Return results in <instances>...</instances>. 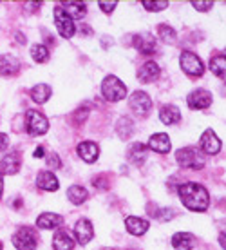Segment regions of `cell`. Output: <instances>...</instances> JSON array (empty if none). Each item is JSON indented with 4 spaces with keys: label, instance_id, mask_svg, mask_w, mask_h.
<instances>
[{
    "label": "cell",
    "instance_id": "obj_1",
    "mask_svg": "<svg viewBox=\"0 0 226 250\" xmlns=\"http://www.w3.org/2000/svg\"><path fill=\"white\" fill-rule=\"evenodd\" d=\"M179 198H181L183 205L187 207L188 210H194V212H205L210 205V196H208L207 188L199 185V183L194 182H187L181 183L179 188Z\"/></svg>",
    "mask_w": 226,
    "mask_h": 250
},
{
    "label": "cell",
    "instance_id": "obj_2",
    "mask_svg": "<svg viewBox=\"0 0 226 250\" xmlns=\"http://www.w3.org/2000/svg\"><path fill=\"white\" fill-rule=\"evenodd\" d=\"M177 163L185 169H203L205 167V156L195 147H183L176 152Z\"/></svg>",
    "mask_w": 226,
    "mask_h": 250
},
{
    "label": "cell",
    "instance_id": "obj_3",
    "mask_svg": "<svg viewBox=\"0 0 226 250\" xmlns=\"http://www.w3.org/2000/svg\"><path fill=\"white\" fill-rule=\"evenodd\" d=\"M101 94L109 102H119L127 96V87L119 78L111 75L101 82Z\"/></svg>",
    "mask_w": 226,
    "mask_h": 250
},
{
    "label": "cell",
    "instance_id": "obj_4",
    "mask_svg": "<svg viewBox=\"0 0 226 250\" xmlns=\"http://www.w3.org/2000/svg\"><path fill=\"white\" fill-rule=\"evenodd\" d=\"M25 129L35 134V136H40V134H45L47 129H49V122L44 114L37 111V109H29L27 114H25Z\"/></svg>",
    "mask_w": 226,
    "mask_h": 250
},
{
    "label": "cell",
    "instance_id": "obj_5",
    "mask_svg": "<svg viewBox=\"0 0 226 250\" xmlns=\"http://www.w3.org/2000/svg\"><path fill=\"white\" fill-rule=\"evenodd\" d=\"M37 243V232L29 229V227H20L19 230L15 232V236H13V245L19 250H35Z\"/></svg>",
    "mask_w": 226,
    "mask_h": 250
},
{
    "label": "cell",
    "instance_id": "obj_6",
    "mask_svg": "<svg viewBox=\"0 0 226 250\" xmlns=\"http://www.w3.org/2000/svg\"><path fill=\"white\" fill-rule=\"evenodd\" d=\"M179 63H181V69L190 76H201L205 73V65H203V60L195 53L192 51H183L181 58H179Z\"/></svg>",
    "mask_w": 226,
    "mask_h": 250
},
{
    "label": "cell",
    "instance_id": "obj_7",
    "mask_svg": "<svg viewBox=\"0 0 226 250\" xmlns=\"http://www.w3.org/2000/svg\"><path fill=\"white\" fill-rule=\"evenodd\" d=\"M129 105H131V109L134 111V114H138V116H147V114L151 113L152 100L149 98V94L147 93H143V91H136V93L129 98Z\"/></svg>",
    "mask_w": 226,
    "mask_h": 250
},
{
    "label": "cell",
    "instance_id": "obj_8",
    "mask_svg": "<svg viewBox=\"0 0 226 250\" xmlns=\"http://www.w3.org/2000/svg\"><path fill=\"white\" fill-rule=\"evenodd\" d=\"M55 22H56V29L58 33L62 35L63 38H71L75 35V22L63 13L62 6H56L55 7Z\"/></svg>",
    "mask_w": 226,
    "mask_h": 250
},
{
    "label": "cell",
    "instance_id": "obj_9",
    "mask_svg": "<svg viewBox=\"0 0 226 250\" xmlns=\"http://www.w3.org/2000/svg\"><path fill=\"white\" fill-rule=\"evenodd\" d=\"M219 149H221V140L217 138V134L212 129H207L201 136V149L199 150H203L205 154L214 156V154L219 152Z\"/></svg>",
    "mask_w": 226,
    "mask_h": 250
},
{
    "label": "cell",
    "instance_id": "obj_10",
    "mask_svg": "<svg viewBox=\"0 0 226 250\" xmlns=\"http://www.w3.org/2000/svg\"><path fill=\"white\" fill-rule=\"evenodd\" d=\"M187 104H188L190 109H207V107L212 105V94L205 89H197L192 94H188Z\"/></svg>",
    "mask_w": 226,
    "mask_h": 250
},
{
    "label": "cell",
    "instance_id": "obj_11",
    "mask_svg": "<svg viewBox=\"0 0 226 250\" xmlns=\"http://www.w3.org/2000/svg\"><path fill=\"white\" fill-rule=\"evenodd\" d=\"M134 47H136L139 53L151 55V53L156 51V37H152L151 33L136 35V38H134Z\"/></svg>",
    "mask_w": 226,
    "mask_h": 250
},
{
    "label": "cell",
    "instance_id": "obj_12",
    "mask_svg": "<svg viewBox=\"0 0 226 250\" xmlns=\"http://www.w3.org/2000/svg\"><path fill=\"white\" fill-rule=\"evenodd\" d=\"M93 234H94V230H93V223H91L89 219H80V221L76 223L75 236L80 245H87L89 241L93 239Z\"/></svg>",
    "mask_w": 226,
    "mask_h": 250
},
{
    "label": "cell",
    "instance_id": "obj_13",
    "mask_svg": "<svg viewBox=\"0 0 226 250\" xmlns=\"http://www.w3.org/2000/svg\"><path fill=\"white\" fill-rule=\"evenodd\" d=\"M19 170H20V156L17 152L6 154V156L2 158V162H0V174L13 176L17 174Z\"/></svg>",
    "mask_w": 226,
    "mask_h": 250
},
{
    "label": "cell",
    "instance_id": "obj_14",
    "mask_svg": "<svg viewBox=\"0 0 226 250\" xmlns=\"http://www.w3.org/2000/svg\"><path fill=\"white\" fill-rule=\"evenodd\" d=\"M149 147H151L152 150L159 152V154H167V152L170 150V147H172L169 134H165V132L152 134L151 140H149Z\"/></svg>",
    "mask_w": 226,
    "mask_h": 250
},
{
    "label": "cell",
    "instance_id": "obj_15",
    "mask_svg": "<svg viewBox=\"0 0 226 250\" xmlns=\"http://www.w3.org/2000/svg\"><path fill=\"white\" fill-rule=\"evenodd\" d=\"M78 156L82 158L83 162L93 163L100 156V149H98V145L93 144V142H82V144L78 145Z\"/></svg>",
    "mask_w": 226,
    "mask_h": 250
},
{
    "label": "cell",
    "instance_id": "obj_16",
    "mask_svg": "<svg viewBox=\"0 0 226 250\" xmlns=\"http://www.w3.org/2000/svg\"><path fill=\"white\" fill-rule=\"evenodd\" d=\"M157 76H159V65L156 62L143 63L138 71V80L143 83H151V82L157 80Z\"/></svg>",
    "mask_w": 226,
    "mask_h": 250
},
{
    "label": "cell",
    "instance_id": "obj_17",
    "mask_svg": "<svg viewBox=\"0 0 226 250\" xmlns=\"http://www.w3.org/2000/svg\"><path fill=\"white\" fill-rule=\"evenodd\" d=\"M63 223V218L60 214H53V212H44L42 216H38L37 225L38 229H44V230H51V229H56Z\"/></svg>",
    "mask_w": 226,
    "mask_h": 250
},
{
    "label": "cell",
    "instance_id": "obj_18",
    "mask_svg": "<svg viewBox=\"0 0 226 250\" xmlns=\"http://www.w3.org/2000/svg\"><path fill=\"white\" fill-rule=\"evenodd\" d=\"M20 69L19 58H15L13 55H2L0 57V75L2 76H11Z\"/></svg>",
    "mask_w": 226,
    "mask_h": 250
},
{
    "label": "cell",
    "instance_id": "obj_19",
    "mask_svg": "<svg viewBox=\"0 0 226 250\" xmlns=\"http://www.w3.org/2000/svg\"><path fill=\"white\" fill-rule=\"evenodd\" d=\"M195 245V239L192 234H187V232H177L172 236V247L176 250H192Z\"/></svg>",
    "mask_w": 226,
    "mask_h": 250
},
{
    "label": "cell",
    "instance_id": "obj_20",
    "mask_svg": "<svg viewBox=\"0 0 226 250\" xmlns=\"http://www.w3.org/2000/svg\"><path fill=\"white\" fill-rule=\"evenodd\" d=\"M37 182H38V187L44 188V190H49V192H55V190H58V187H60L56 176L53 174V172H49V170L40 172L37 178Z\"/></svg>",
    "mask_w": 226,
    "mask_h": 250
},
{
    "label": "cell",
    "instance_id": "obj_21",
    "mask_svg": "<svg viewBox=\"0 0 226 250\" xmlns=\"http://www.w3.org/2000/svg\"><path fill=\"white\" fill-rule=\"evenodd\" d=\"M125 227L127 230L134 234V236H141L145 232L149 230V221L141 218H136V216H131V218L125 219Z\"/></svg>",
    "mask_w": 226,
    "mask_h": 250
},
{
    "label": "cell",
    "instance_id": "obj_22",
    "mask_svg": "<svg viewBox=\"0 0 226 250\" xmlns=\"http://www.w3.org/2000/svg\"><path fill=\"white\" fill-rule=\"evenodd\" d=\"M63 13L69 17L71 20L73 19H83L85 13H87V6L83 2H65L62 6Z\"/></svg>",
    "mask_w": 226,
    "mask_h": 250
},
{
    "label": "cell",
    "instance_id": "obj_23",
    "mask_svg": "<svg viewBox=\"0 0 226 250\" xmlns=\"http://www.w3.org/2000/svg\"><path fill=\"white\" fill-rule=\"evenodd\" d=\"M159 120H161L165 125H174L181 120V113H179L177 107L165 105L163 109H161V113H159Z\"/></svg>",
    "mask_w": 226,
    "mask_h": 250
},
{
    "label": "cell",
    "instance_id": "obj_24",
    "mask_svg": "<svg viewBox=\"0 0 226 250\" xmlns=\"http://www.w3.org/2000/svg\"><path fill=\"white\" fill-rule=\"evenodd\" d=\"M53 247H55V250H73L75 241H73V238H71L67 232L60 230L53 238Z\"/></svg>",
    "mask_w": 226,
    "mask_h": 250
},
{
    "label": "cell",
    "instance_id": "obj_25",
    "mask_svg": "<svg viewBox=\"0 0 226 250\" xmlns=\"http://www.w3.org/2000/svg\"><path fill=\"white\" fill-rule=\"evenodd\" d=\"M51 87L47 83H37L35 87L31 89V98L33 102H37V104H45V102L51 98Z\"/></svg>",
    "mask_w": 226,
    "mask_h": 250
},
{
    "label": "cell",
    "instance_id": "obj_26",
    "mask_svg": "<svg viewBox=\"0 0 226 250\" xmlns=\"http://www.w3.org/2000/svg\"><path fill=\"white\" fill-rule=\"evenodd\" d=\"M87 190L80 185H73V187L67 190V198H69L71 203H75V205H82L83 201L87 200Z\"/></svg>",
    "mask_w": 226,
    "mask_h": 250
},
{
    "label": "cell",
    "instance_id": "obj_27",
    "mask_svg": "<svg viewBox=\"0 0 226 250\" xmlns=\"http://www.w3.org/2000/svg\"><path fill=\"white\" fill-rule=\"evenodd\" d=\"M210 69H212V73H214L215 76H219L221 80H225V75H226L225 55H217V57L212 58V62H210Z\"/></svg>",
    "mask_w": 226,
    "mask_h": 250
},
{
    "label": "cell",
    "instance_id": "obj_28",
    "mask_svg": "<svg viewBox=\"0 0 226 250\" xmlns=\"http://www.w3.org/2000/svg\"><path fill=\"white\" fill-rule=\"evenodd\" d=\"M147 147H145L143 144H134L129 149V160H131L132 163H143V160L147 158Z\"/></svg>",
    "mask_w": 226,
    "mask_h": 250
},
{
    "label": "cell",
    "instance_id": "obj_29",
    "mask_svg": "<svg viewBox=\"0 0 226 250\" xmlns=\"http://www.w3.org/2000/svg\"><path fill=\"white\" fill-rule=\"evenodd\" d=\"M157 37H159V40H161L163 44H172V42L176 40V31H174L170 25L161 24V25H157Z\"/></svg>",
    "mask_w": 226,
    "mask_h": 250
},
{
    "label": "cell",
    "instance_id": "obj_30",
    "mask_svg": "<svg viewBox=\"0 0 226 250\" xmlns=\"http://www.w3.org/2000/svg\"><path fill=\"white\" fill-rule=\"evenodd\" d=\"M31 57H33V60H35V62L44 63V62H47V60H49V51H47V47H45V45L35 44L31 47Z\"/></svg>",
    "mask_w": 226,
    "mask_h": 250
},
{
    "label": "cell",
    "instance_id": "obj_31",
    "mask_svg": "<svg viewBox=\"0 0 226 250\" xmlns=\"http://www.w3.org/2000/svg\"><path fill=\"white\" fill-rule=\"evenodd\" d=\"M116 131L121 138H129L132 134V122L129 118H121L116 125Z\"/></svg>",
    "mask_w": 226,
    "mask_h": 250
},
{
    "label": "cell",
    "instance_id": "obj_32",
    "mask_svg": "<svg viewBox=\"0 0 226 250\" xmlns=\"http://www.w3.org/2000/svg\"><path fill=\"white\" fill-rule=\"evenodd\" d=\"M143 6L149 9V11H163L165 7H169V2L167 0H161V2H151V0H145Z\"/></svg>",
    "mask_w": 226,
    "mask_h": 250
},
{
    "label": "cell",
    "instance_id": "obj_33",
    "mask_svg": "<svg viewBox=\"0 0 226 250\" xmlns=\"http://www.w3.org/2000/svg\"><path fill=\"white\" fill-rule=\"evenodd\" d=\"M98 6H100V9L103 13H113L114 9H116V6H118V2H116V0H113V2H105V0H100V2H98Z\"/></svg>",
    "mask_w": 226,
    "mask_h": 250
},
{
    "label": "cell",
    "instance_id": "obj_34",
    "mask_svg": "<svg viewBox=\"0 0 226 250\" xmlns=\"http://www.w3.org/2000/svg\"><path fill=\"white\" fill-rule=\"evenodd\" d=\"M47 167L51 169H60V158L56 156V152H51L47 158Z\"/></svg>",
    "mask_w": 226,
    "mask_h": 250
},
{
    "label": "cell",
    "instance_id": "obj_35",
    "mask_svg": "<svg viewBox=\"0 0 226 250\" xmlns=\"http://www.w3.org/2000/svg\"><path fill=\"white\" fill-rule=\"evenodd\" d=\"M192 6H194L197 11H208L210 7L214 6V2H212V0H210V2H197V0H194Z\"/></svg>",
    "mask_w": 226,
    "mask_h": 250
},
{
    "label": "cell",
    "instance_id": "obj_36",
    "mask_svg": "<svg viewBox=\"0 0 226 250\" xmlns=\"http://www.w3.org/2000/svg\"><path fill=\"white\" fill-rule=\"evenodd\" d=\"M7 136L4 134V132H0V150H6L7 149Z\"/></svg>",
    "mask_w": 226,
    "mask_h": 250
},
{
    "label": "cell",
    "instance_id": "obj_37",
    "mask_svg": "<svg viewBox=\"0 0 226 250\" xmlns=\"http://www.w3.org/2000/svg\"><path fill=\"white\" fill-rule=\"evenodd\" d=\"M45 154L44 147H37V150H35V158H42Z\"/></svg>",
    "mask_w": 226,
    "mask_h": 250
},
{
    "label": "cell",
    "instance_id": "obj_38",
    "mask_svg": "<svg viewBox=\"0 0 226 250\" xmlns=\"http://www.w3.org/2000/svg\"><path fill=\"white\" fill-rule=\"evenodd\" d=\"M17 40H19L20 44H24V42H25V38H24V35H22V33H17Z\"/></svg>",
    "mask_w": 226,
    "mask_h": 250
},
{
    "label": "cell",
    "instance_id": "obj_39",
    "mask_svg": "<svg viewBox=\"0 0 226 250\" xmlns=\"http://www.w3.org/2000/svg\"><path fill=\"white\" fill-rule=\"evenodd\" d=\"M2 190H4V178L0 174V198H2Z\"/></svg>",
    "mask_w": 226,
    "mask_h": 250
},
{
    "label": "cell",
    "instance_id": "obj_40",
    "mask_svg": "<svg viewBox=\"0 0 226 250\" xmlns=\"http://www.w3.org/2000/svg\"><path fill=\"white\" fill-rule=\"evenodd\" d=\"M219 243H221V247H225V234H221L219 236Z\"/></svg>",
    "mask_w": 226,
    "mask_h": 250
},
{
    "label": "cell",
    "instance_id": "obj_41",
    "mask_svg": "<svg viewBox=\"0 0 226 250\" xmlns=\"http://www.w3.org/2000/svg\"><path fill=\"white\" fill-rule=\"evenodd\" d=\"M0 250H2V243H0Z\"/></svg>",
    "mask_w": 226,
    "mask_h": 250
}]
</instances>
